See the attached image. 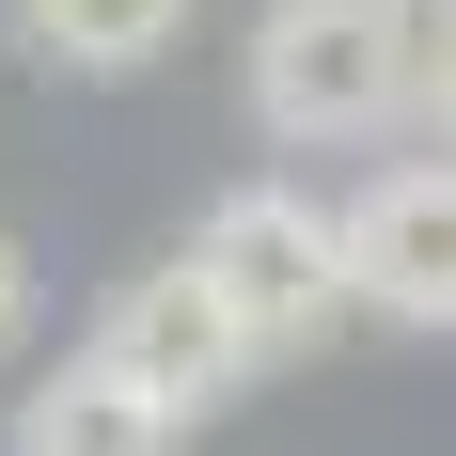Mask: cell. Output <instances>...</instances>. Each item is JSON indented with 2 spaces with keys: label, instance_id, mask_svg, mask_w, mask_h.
<instances>
[{
  "label": "cell",
  "instance_id": "cell-1",
  "mask_svg": "<svg viewBox=\"0 0 456 456\" xmlns=\"http://www.w3.org/2000/svg\"><path fill=\"white\" fill-rule=\"evenodd\" d=\"M410 47H425V0H268L252 16V126L283 158H346V142L410 126Z\"/></svg>",
  "mask_w": 456,
  "mask_h": 456
},
{
  "label": "cell",
  "instance_id": "cell-2",
  "mask_svg": "<svg viewBox=\"0 0 456 456\" xmlns=\"http://www.w3.org/2000/svg\"><path fill=\"white\" fill-rule=\"evenodd\" d=\"M189 283L236 315V346H252V362H299V346H330V330H346L330 205H315V189H283V174H252V189H221V205H205Z\"/></svg>",
  "mask_w": 456,
  "mask_h": 456
},
{
  "label": "cell",
  "instance_id": "cell-3",
  "mask_svg": "<svg viewBox=\"0 0 456 456\" xmlns=\"http://www.w3.org/2000/svg\"><path fill=\"white\" fill-rule=\"evenodd\" d=\"M79 362H94V378H126L158 425H205L236 378H252V346H236V315L189 283V252H174V268L110 283V315H94V346H79Z\"/></svg>",
  "mask_w": 456,
  "mask_h": 456
},
{
  "label": "cell",
  "instance_id": "cell-4",
  "mask_svg": "<svg viewBox=\"0 0 456 456\" xmlns=\"http://www.w3.org/2000/svg\"><path fill=\"white\" fill-rule=\"evenodd\" d=\"M330 252H346V315L456 330V158H394L362 205H330Z\"/></svg>",
  "mask_w": 456,
  "mask_h": 456
},
{
  "label": "cell",
  "instance_id": "cell-5",
  "mask_svg": "<svg viewBox=\"0 0 456 456\" xmlns=\"http://www.w3.org/2000/svg\"><path fill=\"white\" fill-rule=\"evenodd\" d=\"M0 456H189V425H158L126 378H94V362H47L16 394V425H0Z\"/></svg>",
  "mask_w": 456,
  "mask_h": 456
},
{
  "label": "cell",
  "instance_id": "cell-6",
  "mask_svg": "<svg viewBox=\"0 0 456 456\" xmlns=\"http://www.w3.org/2000/svg\"><path fill=\"white\" fill-rule=\"evenodd\" d=\"M16 47L63 79H142L189 47V0H16Z\"/></svg>",
  "mask_w": 456,
  "mask_h": 456
},
{
  "label": "cell",
  "instance_id": "cell-7",
  "mask_svg": "<svg viewBox=\"0 0 456 456\" xmlns=\"http://www.w3.org/2000/svg\"><path fill=\"white\" fill-rule=\"evenodd\" d=\"M410 110H441V142H456V0L425 16V47H410Z\"/></svg>",
  "mask_w": 456,
  "mask_h": 456
},
{
  "label": "cell",
  "instance_id": "cell-8",
  "mask_svg": "<svg viewBox=\"0 0 456 456\" xmlns=\"http://www.w3.org/2000/svg\"><path fill=\"white\" fill-rule=\"evenodd\" d=\"M16 346H32V252L0 236V362H16Z\"/></svg>",
  "mask_w": 456,
  "mask_h": 456
}]
</instances>
